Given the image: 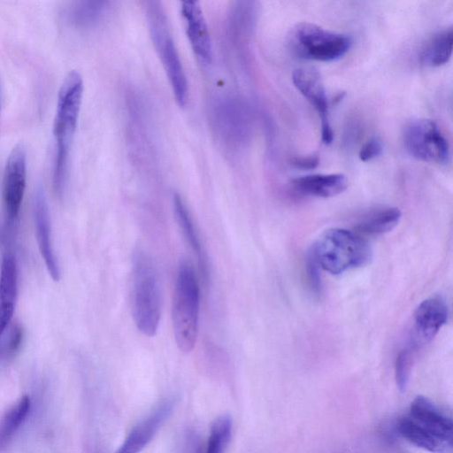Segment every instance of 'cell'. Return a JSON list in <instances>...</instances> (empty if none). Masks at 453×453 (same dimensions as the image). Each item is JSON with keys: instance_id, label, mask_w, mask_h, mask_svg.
<instances>
[{"instance_id": "cell-1", "label": "cell", "mask_w": 453, "mask_h": 453, "mask_svg": "<svg viewBox=\"0 0 453 453\" xmlns=\"http://www.w3.org/2000/svg\"><path fill=\"white\" fill-rule=\"evenodd\" d=\"M82 95V77L76 71L69 72L58 90L53 122L56 154L52 179L54 190L59 196L65 184L69 153L77 128Z\"/></svg>"}, {"instance_id": "cell-2", "label": "cell", "mask_w": 453, "mask_h": 453, "mask_svg": "<svg viewBox=\"0 0 453 453\" xmlns=\"http://www.w3.org/2000/svg\"><path fill=\"white\" fill-rule=\"evenodd\" d=\"M200 287L189 261L180 263L172 305L173 328L178 349L190 352L196 342L199 326Z\"/></svg>"}, {"instance_id": "cell-3", "label": "cell", "mask_w": 453, "mask_h": 453, "mask_svg": "<svg viewBox=\"0 0 453 453\" xmlns=\"http://www.w3.org/2000/svg\"><path fill=\"white\" fill-rule=\"evenodd\" d=\"M132 314L144 335L156 334L161 316V294L157 272L151 258L137 250L133 257Z\"/></svg>"}, {"instance_id": "cell-4", "label": "cell", "mask_w": 453, "mask_h": 453, "mask_svg": "<svg viewBox=\"0 0 453 453\" xmlns=\"http://www.w3.org/2000/svg\"><path fill=\"white\" fill-rule=\"evenodd\" d=\"M319 267L332 274H341L366 265L372 250L360 234L343 228L326 231L311 251Z\"/></svg>"}, {"instance_id": "cell-5", "label": "cell", "mask_w": 453, "mask_h": 453, "mask_svg": "<svg viewBox=\"0 0 453 453\" xmlns=\"http://www.w3.org/2000/svg\"><path fill=\"white\" fill-rule=\"evenodd\" d=\"M149 30L168 77L175 100L180 106L185 105L188 97L187 77L180 55L173 39L167 17L159 2L146 3Z\"/></svg>"}, {"instance_id": "cell-6", "label": "cell", "mask_w": 453, "mask_h": 453, "mask_svg": "<svg viewBox=\"0 0 453 453\" xmlns=\"http://www.w3.org/2000/svg\"><path fill=\"white\" fill-rule=\"evenodd\" d=\"M288 37L290 47L297 56L322 62L341 58L349 51L352 43L349 35L310 22L296 24Z\"/></svg>"}, {"instance_id": "cell-7", "label": "cell", "mask_w": 453, "mask_h": 453, "mask_svg": "<svg viewBox=\"0 0 453 453\" xmlns=\"http://www.w3.org/2000/svg\"><path fill=\"white\" fill-rule=\"evenodd\" d=\"M404 145L415 158L434 164H445L449 158V143L438 125L427 119L410 122L403 134Z\"/></svg>"}, {"instance_id": "cell-8", "label": "cell", "mask_w": 453, "mask_h": 453, "mask_svg": "<svg viewBox=\"0 0 453 453\" xmlns=\"http://www.w3.org/2000/svg\"><path fill=\"white\" fill-rule=\"evenodd\" d=\"M27 180V155L22 144L12 148L5 163L3 177V203L9 222L18 219Z\"/></svg>"}, {"instance_id": "cell-9", "label": "cell", "mask_w": 453, "mask_h": 453, "mask_svg": "<svg viewBox=\"0 0 453 453\" xmlns=\"http://www.w3.org/2000/svg\"><path fill=\"white\" fill-rule=\"evenodd\" d=\"M292 81L297 90L313 106L321 120V139L325 144L333 142L334 133L328 118V102L326 90L317 70L311 67L296 68Z\"/></svg>"}, {"instance_id": "cell-10", "label": "cell", "mask_w": 453, "mask_h": 453, "mask_svg": "<svg viewBox=\"0 0 453 453\" xmlns=\"http://www.w3.org/2000/svg\"><path fill=\"white\" fill-rule=\"evenodd\" d=\"M34 222L38 247L45 266L53 279H60V269L55 254L48 203L43 188L37 187L33 203Z\"/></svg>"}, {"instance_id": "cell-11", "label": "cell", "mask_w": 453, "mask_h": 453, "mask_svg": "<svg viewBox=\"0 0 453 453\" xmlns=\"http://www.w3.org/2000/svg\"><path fill=\"white\" fill-rule=\"evenodd\" d=\"M180 13L194 53L200 61L210 63L212 58V44L200 4L195 1L182 2Z\"/></svg>"}, {"instance_id": "cell-12", "label": "cell", "mask_w": 453, "mask_h": 453, "mask_svg": "<svg viewBox=\"0 0 453 453\" xmlns=\"http://www.w3.org/2000/svg\"><path fill=\"white\" fill-rule=\"evenodd\" d=\"M424 430L444 443L452 446V421L425 396L418 395L411 403L407 415Z\"/></svg>"}, {"instance_id": "cell-13", "label": "cell", "mask_w": 453, "mask_h": 453, "mask_svg": "<svg viewBox=\"0 0 453 453\" xmlns=\"http://www.w3.org/2000/svg\"><path fill=\"white\" fill-rule=\"evenodd\" d=\"M173 401H162L152 412L136 425L115 453H139L150 442L157 429L170 416Z\"/></svg>"}, {"instance_id": "cell-14", "label": "cell", "mask_w": 453, "mask_h": 453, "mask_svg": "<svg viewBox=\"0 0 453 453\" xmlns=\"http://www.w3.org/2000/svg\"><path fill=\"white\" fill-rule=\"evenodd\" d=\"M18 295V269L15 257L4 255L0 268V340L10 326Z\"/></svg>"}, {"instance_id": "cell-15", "label": "cell", "mask_w": 453, "mask_h": 453, "mask_svg": "<svg viewBox=\"0 0 453 453\" xmlns=\"http://www.w3.org/2000/svg\"><path fill=\"white\" fill-rule=\"evenodd\" d=\"M449 317L445 300L434 296L422 301L414 312V327L423 342H430L443 326Z\"/></svg>"}, {"instance_id": "cell-16", "label": "cell", "mask_w": 453, "mask_h": 453, "mask_svg": "<svg viewBox=\"0 0 453 453\" xmlns=\"http://www.w3.org/2000/svg\"><path fill=\"white\" fill-rule=\"evenodd\" d=\"M292 186L303 195L327 198L342 193L348 179L342 173L310 174L294 179Z\"/></svg>"}, {"instance_id": "cell-17", "label": "cell", "mask_w": 453, "mask_h": 453, "mask_svg": "<svg viewBox=\"0 0 453 453\" xmlns=\"http://www.w3.org/2000/svg\"><path fill=\"white\" fill-rule=\"evenodd\" d=\"M401 211L396 207L380 206L365 211L357 220L355 233L380 235L392 230L400 221Z\"/></svg>"}, {"instance_id": "cell-18", "label": "cell", "mask_w": 453, "mask_h": 453, "mask_svg": "<svg viewBox=\"0 0 453 453\" xmlns=\"http://www.w3.org/2000/svg\"><path fill=\"white\" fill-rule=\"evenodd\" d=\"M174 212L184 238L198 259L201 273L207 279V261L203 250L199 234L193 219L181 196L175 193L173 196Z\"/></svg>"}, {"instance_id": "cell-19", "label": "cell", "mask_w": 453, "mask_h": 453, "mask_svg": "<svg viewBox=\"0 0 453 453\" xmlns=\"http://www.w3.org/2000/svg\"><path fill=\"white\" fill-rule=\"evenodd\" d=\"M399 434L413 445L433 453H451L449 446L424 430L411 418H402L397 426Z\"/></svg>"}, {"instance_id": "cell-20", "label": "cell", "mask_w": 453, "mask_h": 453, "mask_svg": "<svg viewBox=\"0 0 453 453\" xmlns=\"http://www.w3.org/2000/svg\"><path fill=\"white\" fill-rule=\"evenodd\" d=\"M31 408L28 395H23L0 418V449L5 447L25 422Z\"/></svg>"}, {"instance_id": "cell-21", "label": "cell", "mask_w": 453, "mask_h": 453, "mask_svg": "<svg viewBox=\"0 0 453 453\" xmlns=\"http://www.w3.org/2000/svg\"><path fill=\"white\" fill-rule=\"evenodd\" d=\"M452 28L444 29L426 44L421 53V61L425 65L437 67L446 64L452 54Z\"/></svg>"}, {"instance_id": "cell-22", "label": "cell", "mask_w": 453, "mask_h": 453, "mask_svg": "<svg viewBox=\"0 0 453 453\" xmlns=\"http://www.w3.org/2000/svg\"><path fill=\"white\" fill-rule=\"evenodd\" d=\"M105 2L80 1L73 3L66 12L67 20L75 27H88L96 22L105 8Z\"/></svg>"}, {"instance_id": "cell-23", "label": "cell", "mask_w": 453, "mask_h": 453, "mask_svg": "<svg viewBox=\"0 0 453 453\" xmlns=\"http://www.w3.org/2000/svg\"><path fill=\"white\" fill-rule=\"evenodd\" d=\"M231 418L228 415H222L217 418L211 426L204 451L199 449L196 453H225L231 438Z\"/></svg>"}, {"instance_id": "cell-24", "label": "cell", "mask_w": 453, "mask_h": 453, "mask_svg": "<svg viewBox=\"0 0 453 453\" xmlns=\"http://www.w3.org/2000/svg\"><path fill=\"white\" fill-rule=\"evenodd\" d=\"M23 341V330L19 325L9 326L7 336L4 334L0 340V360L7 359L19 350Z\"/></svg>"}, {"instance_id": "cell-25", "label": "cell", "mask_w": 453, "mask_h": 453, "mask_svg": "<svg viewBox=\"0 0 453 453\" xmlns=\"http://www.w3.org/2000/svg\"><path fill=\"white\" fill-rule=\"evenodd\" d=\"M411 368V353L403 349L395 363V380L400 390H404L409 380Z\"/></svg>"}, {"instance_id": "cell-26", "label": "cell", "mask_w": 453, "mask_h": 453, "mask_svg": "<svg viewBox=\"0 0 453 453\" xmlns=\"http://www.w3.org/2000/svg\"><path fill=\"white\" fill-rule=\"evenodd\" d=\"M307 277L309 284L315 294H319L321 291V278L319 273V265L314 258L311 252H310L307 259Z\"/></svg>"}, {"instance_id": "cell-27", "label": "cell", "mask_w": 453, "mask_h": 453, "mask_svg": "<svg viewBox=\"0 0 453 453\" xmlns=\"http://www.w3.org/2000/svg\"><path fill=\"white\" fill-rule=\"evenodd\" d=\"M381 150L380 142L376 138H372L361 147L358 156L360 160L366 162L378 157Z\"/></svg>"}, {"instance_id": "cell-28", "label": "cell", "mask_w": 453, "mask_h": 453, "mask_svg": "<svg viewBox=\"0 0 453 453\" xmlns=\"http://www.w3.org/2000/svg\"><path fill=\"white\" fill-rule=\"evenodd\" d=\"M291 165L303 170H311L319 164V157L317 155L296 156L290 160Z\"/></svg>"}, {"instance_id": "cell-29", "label": "cell", "mask_w": 453, "mask_h": 453, "mask_svg": "<svg viewBox=\"0 0 453 453\" xmlns=\"http://www.w3.org/2000/svg\"><path fill=\"white\" fill-rule=\"evenodd\" d=\"M0 110H1V93H0Z\"/></svg>"}]
</instances>
